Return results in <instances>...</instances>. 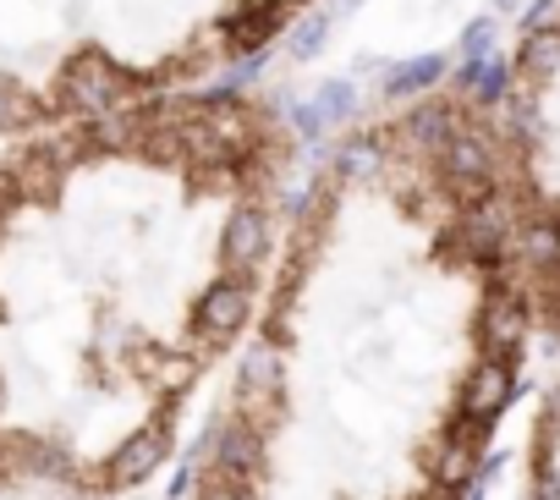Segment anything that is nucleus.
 Wrapping results in <instances>:
<instances>
[{
  "mask_svg": "<svg viewBox=\"0 0 560 500\" xmlns=\"http://www.w3.org/2000/svg\"><path fill=\"white\" fill-rule=\"evenodd\" d=\"M56 105H67V111H83V116H105V111H116V105H127L132 100V72H121L100 45H89V50H72L67 61H61V83H56Z\"/></svg>",
  "mask_w": 560,
  "mask_h": 500,
  "instance_id": "nucleus-1",
  "label": "nucleus"
},
{
  "mask_svg": "<svg viewBox=\"0 0 560 500\" xmlns=\"http://www.w3.org/2000/svg\"><path fill=\"white\" fill-rule=\"evenodd\" d=\"M434 160H440V187L456 204V214L494 193V138L483 127H456Z\"/></svg>",
  "mask_w": 560,
  "mask_h": 500,
  "instance_id": "nucleus-2",
  "label": "nucleus"
},
{
  "mask_svg": "<svg viewBox=\"0 0 560 500\" xmlns=\"http://www.w3.org/2000/svg\"><path fill=\"white\" fill-rule=\"evenodd\" d=\"M511 236H516V209L500 198V193H489L483 204H472V209H462L456 214V231L445 236L462 259H472V265H505V254H511Z\"/></svg>",
  "mask_w": 560,
  "mask_h": 500,
  "instance_id": "nucleus-3",
  "label": "nucleus"
},
{
  "mask_svg": "<svg viewBox=\"0 0 560 500\" xmlns=\"http://www.w3.org/2000/svg\"><path fill=\"white\" fill-rule=\"evenodd\" d=\"M527 325H533V303H527L505 276H494L489 292H483V303H478V325H472L483 358L516 363V352H522V341H527Z\"/></svg>",
  "mask_w": 560,
  "mask_h": 500,
  "instance_id": "nucleus-4",
  "label": "nucleus"
},
{
  "mask_svg": "<svg viewBox=\"0 0 560 500\" xmlns=\"http://www.w3.org/2000/svg\"><path fill=\"white\" fill-rule=\"evenodd\" d=\"M171 445H176V429H171V412H154L149 423H138L105 462V478L110 489H138L149 484L165 462H171Z\"/></svg>",
  "mask_w": 560,
  "mask_h": 500,
  "instance_id": "nucleus-5",
  "label": "nucleus"
},
{
  "mask_svg": "<svg viewBox=\"0 0 560 500\" xmlns=\"http://www.w3.org/2000/svg\"><path fill=\"white\" fill-rule=\"evenodd\" d=\"M203 456H209V478L225 484H253V473L264 467V434L247 418H209L203 423Z\"/></svg>",
  "mask_w": 560,
  "mask_h": 500,
  "instance_id": "nucleus-6",
  "label": "nucleus"
},
{
  "mask_svg": "<svg viewBox=\"0 0 560 500\" xmlns=\"http://www.w3.org/2000/svg\"><path fill=\"white\" fill-rule=\"evenodd\" d=\"M483 445H489V423H478V418H451L445 423V434H440V445L429 451V473H434V489H440V500H451L472 473H478V456H483Z\"/></svg>",
  "mask_w": 560,
  "mask_h": 500,
  "instance_id": "nucleus-7",
  "label": "nucleus"
},
{
  "mask_svg": "<svg viewBox=\"0 0 560 500\" xmlns=\"http://www.w3.org/2000/svg\"><path fill=\"white\" fill-rule=\"evenodd\" d=\"M247 319H253V287H247L242 276L214 281V287L192 303V336H198V347H225Z\"/></svg>",
  "mask_w": 560,
  "mask_h": 500,
  "instance_id": "nucleus-8",
  "label": "nucleus"
},
{
  "mask_svg": "<svg viewBox=\"0 0 560 500\" xmlns=\"http://www.w3.org/2000/svg\"><path fill=\"white\" fill-rule=\"evenodd\" d=\"M287 28V7L280 0H236V7L220 18V61H242L269 50V39Z\"/></svg>",
  "mask_w": 560,
  "mask_h": 500,
  "instance_id": "nucleus-9",
  "label": "nucleus"
},
{
  "mask_svg": "<svg viewBox=\"0 0 560 500\" xmlns=\"http://www.w3.org/2000/svg\"><path fill=\"white\" fill-rule=\"evenodd\" d=\"M511 402H516V363H505V358H478V363L467 369V380H462L456 412L494 429V418H500Z\"/></svg>",
  "mask_w": 560,
  "mask_h": 500,
  "instance_id": "nucleus-10",
  "label": "nucleus"
},
{
  "mask_svg": "<svg viewBox=\"0 0 560 500\" xmlns=\"http://www.w3.org/2000/svg\"><path fill=\"white\" fill-rule=\"evenodd\" d=\"M236 402H242V412L287 402V358H280L269 341L242 352V363H236Z\"/></svg>",
  "mask_w": 560,
  "mask_h": 500,
  "instance_id": "nucleus-11",
  "label": "nucleus"
},
{
  "mask_svg": "<svg viewBox=\"0 0 560 500\" xmlns=\"http://www.w3.org/2000/svg\"><path fill=\"white\" fill-rule=\"evenodd\" d=\"M264 254H269V214H264V204H236L225 231H220V265L231 276H247Z\"/></svg>",
  "mask_w": 560,
  "mask_h": 500,
  "instance_id": "nucleus-12",
  "label": "nucleus"
},
{
  "mask_svg": "<svg viewBox=\"0 0 560 500\" xmlns=\"http://www.w3.org/2000/svg\"><path fill=\"white\" fill-rule=\"evenodd\" d=\"M511 254L538 281H560V214H522L516 236H511Z\"/></svg>",
  "mask_w": 560,
  "mask_h": 500,
  "instance_id": "nucleus-13",
  "label": "nucleus"
},
{
  "mask_svg": "<svg viewBox=\"0 0 560 500\" xmlns=\"http://www.w3.org/2000/svg\"><path fill=\"white\" fill-rule=\"evenodd\" d=\"M456 127H462V111H456L451 100H418V105L401 116L396 138H401L407 149H418V154H440Z\"/></svg>",
  "mask_w": 560,
  "mask_h": 500,
  "instance_id": "nucleus-14",
  "label": "nucleus"
},
{
  "mask_svg": "<svg viewBox=\"0 0 560 500\" xmlns=\"http://www.w3.org/2000/svg\"><path fill=\"white\" fill-rule=\"evenodd\" d=\"M456 89L472 100V105H483V111H494V105H505V94H511V67L500 61V56H483V61H462V72H456Z\"/></svg>",
  "mask_w": 560,
  "mask_h": 500,
  "instance_id": "nucleus-15",
  "label": "nucleus"
},
{
  "mask_svg": "<svg viewBox=\"0 0 560 500\" xmlns=\"http://www.w3.org/2000/svg\"><path fill=\"white\" fill-rule=\"evenodd\" d=\"M445 56H412V61H396V67H385V78H380V94L385 100H412V94H429L440 78H445Z\"/></svg>",
  "mask_w": 560,
  "mask_h": 500,
  "instance_id": "nucleus-16",
  "label": "nucleus"
},
{
  "mask_svg": "<svg viewBox=\"0 0 560 500\" xmlns=\"http://www.w3.org/2000/svg\"><path fill=\"white\" fill-rule=\"evenodd\" d=\"M7 473L56 484V478L72 473V456H67L61 445H50V440H18V445H7Z\"/></svg>",
  "mask_w": 560,
  "mask_h": 500,
  "instance_id": "nucleus-17",
  "label": "nucleus"
},
{
  "mask_svg": "<svg viewBox=\"0 0 560 500\" xmlns=\"http://www.w3.org/2000/svg\"><path fill=\"white\" fill-rule=\"evenodd\" d=\"M555 67H560V28L549 23V28H533V34H522L516 72H522V78H533V83H544Z\"/></svg>",
  "mask_w": 560,
  "mask_h": 500,
  "instance_id": "nucleus-18",
  "label": "nucleus"
},
{
  "mask_svg": "<svg viewBox=\"0 0 560 500\" xmlns=\"http://www.w3.org/2000/svg\"><path fill=\"white\" fill-rule=\"evenodd\" d=\"M358 83L352 78H325L319 83V94H314V111H319V121L336 132V127H352L358 121Z\"/></svg>",
  "mask_w": 560,
  "mask_h": 500,
  "instance_id": "nucleus-19",
  "label": "nucleus"
},
{
  "mask_svg": "<svg viewBox=\"0 0 560 500\" xmlns=\"http://www.w3.org/2000/svg\"><path fill=\"white\" fill-rule=\"evenodd\" d=\"M380 160H385V143H380V132H358V138H347V149L336 154V176H347V182H363V176H374V171H380Z\"/></svg>",
  "mask_w": 560,
  "mask_h": 500,
  "instance_id": "nucleus-20",
  "label": "nucleus"
},
{
  "mask_svg": "<svg viewBox=\"0 0 560 500\" xmlns=\"http://www.w3.org/2000/svg\"><path fill=\"white\" fill-rule=\"evenodd\" d=\"M330 28H336L330 12H308V18H298V23H292V56H298V61H314V56L330 45Z\"/></svg>",
  "mask_w": 560,
  "mask_h": 500,
  "instance_id": "nucleus-21",
  "label": "nucleus"
},
{
  "mask_svg": "<svg viewBox=\"0 0 560 500\" xmlns=\"http://www.w3.org/2000/svg\"><path fill=\"white\" fill-rule=\"evenodd\" d=\"M39 121V100L18 83H0V132H23Z\"/></svg>",
  "mask_w": 560,
  "mask_h": 500,
  "instance_id": "nucleus-22",
  "label": "nucleus"
},
{
  "mask_svg": "<svg viewBox=\"0 0 560 500\" xmlns=\"http://www.w3.org/2000/svg\"><path fill=\"white\" fill-rule=\"evenodd\" d=\"M280 111H287V121H292V138L298 143H319L330 127L319 121V111H314V100H287V105H280Z\"/></svg>",
  "mask_w": 560,
  "mask_h": 500,
  "instance_id": "nucleus-23",
  "label": "nucleus"
},
{
  "mask_svg": "<svg viewBox=\"0 0 560 500\" xmlns=\"http://www.w3.org/2000/svg\"><path fill=\"white\" fill-rule=\"evenodd\" d=\"M494 18H478V23H467L462 28V39H456V50H462V61H483V56H494Z\"/></svg>",
  "mask_w": 560,
  "mask_h": 500,
  "instance_id": "nucleus-24",
  "label": "nucleus"
},
{
  "mask_svg": "<svg viewBox=\"0 0 560 500\" xmlns=\"http://www.w3.org/2000/svg\"><path fill=\"white\" fill-rule=\"evenodd\" d=\"M527 500H560V473H555L544 440H538V456H533V495Z\"/></svg>",
  "mask_w": 560,
  "mask_h": 500,
  "instance_id": "nucleus-25",
  "label": "nucleus"
},
{
  "mask_svg": "<svg viewBox=\"0 0 560 500\" xmlns=\"http://www.w3.org/2000/svg\"><path fill=\"white\" fill-rule=\"evenodd\" d=\"M560 18V0H527V12H522V34H533V28H549Z\"/></svg>",
  "mask_w": 560,
  "mask_h": 500,
  "instance_id": "nucleus-26",
  "label": "nucleus"
},
{
  "mask_svg": "<svg viewBox=\"0 0 560 500\" xmlns=\"http://www.w3.org/2000/svg\"><path fill=\"white\" fill-rule=\"evenodd\" d=\"M198 500H247V484H225V478H209V473H203Z\"/></svg>",
  "mask_w": 560,
  "mask_h": 500,
  "instance_id": "nucleus-27",
  "label": "nucleus"
},
{
  "mask_svg": "<svg viewBox=\"0 0 560 500\" xmlns=\"http://www.w3.org/2000/svg\"><path fill=\"white\" fill-rule=\"evenodd\" d=\"M538 434H560V385L549 391V402H544V418H538Z\"/></svg>",
  "mask_w": 560,
  "mask_h": 500,
  "instance_id": "nucleus-28",
  "label": "nucleus"
},
{
  "mask_svg": "<svg viewBox=\"0 0 560 500\" xmlns=\"http://www.w3.org/2000/svg\"><path fill=\"white\" fill-rule=\"evenodd\" d=\"M363 7V0H330V18H352Z\"/></svg>",
  "mask_w": 560,
  "mask_h": 500,
  "instance_id": "nucleus-29",
  "label": "nucleus"
},
{
  "mask_svg": "<svg viewBox=\"0 0 560 500\" xmlns=\"http://www.w3.org/2000/svg\"><path fill=\"white\" fill-rule=\"evenodd\" d=\"M489 7H494V12H516V7H522V0H489Z\"/></svg>",
  "mask_w": 560,
  "mask_h": 500,
  "instance_id": "nucleus-30",
  "label": "nucleus"
},
{
  "mask_svg": "<svg viewBox=\"0 0 560 500\" xmlns=\"http://www.w3.org/2000/svg\"><path fill=\"white\" fill-rule=\"evenodd\" d=\"M67 500H83V495H67Z\"/></svg>",
  "mask_w": 560,
  "mask_h": 500,
  "instance_id": "nucleus-31",
  "label": "nucleus"
}]
</instances>
